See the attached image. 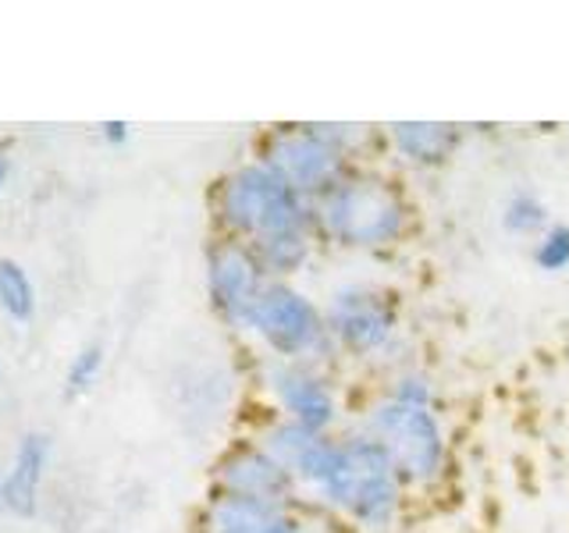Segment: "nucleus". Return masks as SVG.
Wrapping results in <instances>:
<instances>
[{
    "label": "nucleus",
    "mask_w": 569,
    "mask_h": 533,
    "mask_svg": "<svg viewBox=\"0 0 569 533\" xmlns=\"http://www.w3.org/2000/svg\"><path fill=\"white\" fill-rule=\"evenodd\" d=\"M213 494L249 497V502H278V505L302 502L292 473L260 441H242L221 455L218 470H213Z\"/></svg>",
    "instance_id": "10"
},
{
    "label": "nucleus",
    "mask_w": 569,
    "mask_h": 533,
    "mask_svg": "<svg viewBox=\"0 0 569 533\" xmlns=\"http://www.w3.org/2000/svg\"><path fill=\"white\" fill-rule=\"evenodd\" d=\"M0 310L14 324H29L36 316V284L26 274V266L14 260H0Z\"/></svg>",
    "instance_id": "14"
},
{
    "label": "nucleus",
    "mask_w": 569,
    "mask_h": 533,
    "mask_svg": "<svg viewBox=\"0 0 569 533\" xmlns=\"http://www.w3.org/2000/svg\"><path fill=\"white\" fill-rule=\"evenodd\" d=\"M388 142L406 164L441 168L462 142V129L449 121H396L388 124Z\"/></svg>",
    "instance_id": "12"
},
{
    "label": "nucleus",
    "mask_w": 569,
    "mask_h": 533,
    "mask_svg": "<svg viewBox=\"0 0 569 533\" xmlns=\"http://www.w3.org/2000/svg\"><path fill=\"white\" fill-rule=\"evenodd\" d=\"M325 316L335 352H346L352 360H378L399 338V306L378 284L352 281L335 289Z\"/></svg>",
    "instance_id": "7"
},
{
    "label": "nucleus",
    "mask_w": 569,
    "mask_h": 533,
    "mask_svg": "<svg viewBox=\"0 0 569 533\" xmlns=\"http://www.w3.org/2000/svg\"><path fill=\"white\" fill-rule=\"evenodd\" d=\"M47 459H50V444L43 434H26L18 452L11 459V466L4 470V497H0V509H8L14 515H32L36 502H40V487L47 476Z\"/></svg>",
    "instance_id": "13"
},
{
    "label": "nucleus",
    "mask_w": 569,
    "mask_h": 533,
    "mask_svg": "<svg viewBox=\"0 0 569 533\" xmlns=\"http://www.w3.org/2000/svg\"><path fill=\"white\" fill-rule=\"evenodd\" d=\"M271 284L257 253L239 239H218L207 249V295L210 306L231 328L246 324L249 310L257 306L260 292Z\"/></svg>",
    "instance_id": "9"
},
{
    "label": "nucleus",
    "mask_w": 569,
    "mask_h": 533,
    "mask_svg": "<svg viewBox=\"0 0 569 533\" xmlns=\"http://www.w3.org/2000/svg\"><path fill=\"white\" fill-rule=\"evenodd\" d=\"M360 434H367L388 455L406 491L435 487L449 466V444H445V426L435 405H413L381 395L363 413Z\"/></svg>",
    "instance_id": "5"
},
{
    "label": "nucleus",
    "mask_w": 569,
    "mask_h": 533,
    "mask_svg": "<svg viewBox=\"0 0 569 533\" xmlns=\"http://www.w3.org/2000/svg\"><path fill=\"white\" fill-rule=\"evenodd\" d=\"M4 182H8V157L0 153V185H4Z\"/></svg>",
    "instance_id": "20"
},
{
    "label": "nucleus",
    "mask_w": 569,
    "mask_h": 533,
    "mask_svg": "<svg viewBox=\"0 0 569 533\" xmlns=\"http://www.w3.org/2000/svg\"><path fill=\"white\" fill-rule=\"evenodd\" d=\"M260 444L292 473L299 494L317 509L367 533H381L399 520L406 484L367 434H320L278 416L263 426Z\"/></svg>",
    "instance_id": "1"
},
{
    "label": "nucleus",
    "mask_w": 569,
    "mask_h": 533,
    "mask_svg": "<svg viewBox=\"0 0 569 533\" xmlns=\"http://www.w3.org/2000/svg\"><path fill=\"white\" fill-rule=\"evenodd\" d=\"M367 139L363 124H284L263 139L257 160L313 203L356 168L352 160Z\"/></svg>",
    "instance_id": "4"
},
{
    "label": "nucleus",
    "mask_w": 569,
    "mask_h": 533,
    "mask_svg": "<svg viewBox=\"0 0 569 533\" xmlns=\"http://www.w3.org/2000/svg\"><path fill=\"white\" fill-rule=\"evenodd\" d=\"M203 533H317V520L302 502H249V497L213 494L203 509Z\"/></svg>",
    "instance_id": "11"
},
{
    "label": "nucleus",
    "mask_w": 569,
    "mask_h": 533,
    "mask_svg": "<svg viewBox=\"0 0 569 533\" xmlns=\"http://www.w3.org/2000/svg\"><path fill=\"white\" fill-rule=\"evenodd\" d=\"M263 388L278 405L281 420L307 426V431L331 434L342 420V399L325 366L271 360L263 370Z\"/></svg>",
    "instance_id": "8"
},
{
    "label": "nucleus",
    "mask_w": 569,
    "mask_h": 533,
    "mask_svg": "<svg viewBox=\"0 0 569 533\" xmlns=\"http://www.w3.org/2000/svg\"><path fill=\"white\" fill-rule=\"evenodd\" d=\"M0 497H4V470H0Z\"/></svg>",
    "instance_id": "21"
},
{
    "label": "nucleus",
    "mask_w": 569,
    "mask_h": 533,
    "mask_svg": "<svg viewBox=\"0 0 569 533\" xmlns=\"http://www.w3.org/2000/svg\"><path fill=\"white\" fill-rule=\"evenodd\" d=\"M100 129H103V139L111 142V147H121V142H129V135H132L129 121H103Z\"/></svg>",
    "instance_id": "19"
},
{
    "label": "nucleus",
    "mask_w": 569,
    "mask_h": 533,
    "mask_svg": "<svg viewBox=\"0 0 569 533\" xmlns=\"http://www.w3.org/2000/svg\"><path fill=\"white\" fill-rule=\"evenodd\" d=\"M242 331L253 334L257 342L271 352V360H281V363L328 366L338 355L325 310L289 281L267 284L257 299V306L249 310Z\"/></svg>",
    "instance_id": "6"
},
{
    "label": "nucleus",
    "mask_w": 569,
    "mask_h": 533,
    "mask_svg": "<svg viewBox=\"0 0 569 533\" xmlns=\"http://www.w3.org/2000/svg\"><path fill=\"white\" fill-rule=\"evenodd\" d=\"M213 210H218L224 239H239L249 249L317 235L313 203L302 200L292 185H284L263 160H253V164H242L224 174Z\"/></svg>",
    "instance_id": "3"
},
{
    "label": "nucleus",
    "mask_w": 569,
    "mask_h": 533,
    "mask_svg": "<svg viewBox=\"0 0 569 533\" xmlns=\"http://www.w3.org/2000/svg\"><path fill=\"white\" fill-rule=\"evenodd\" d=\"M100 370H103V349L100 345H86L68 366V378H64L68 395L79 399V395H86V391H93V384L100 381Z\"/></svg>",
    "instance_id": "17"
},
{
    "label": "nucleus",
    "mask_w": 569,
    "mask_h": 533,
    "mask_svg": "<svg viewBox=\"0 0 569 533\" xmlns=\"http://www.w3.org/2000/svg\"><path fill=\"white\" fill-rule=\"evenodd\" d=\"M385 395L399 399V402H413V405H435V384L420 370H402L388 381Z\"/></svg>",
    "instance_id": "18"
},
{
    "label": "nucleus",
    "mask_w": 569,
    "mask_h": 533,
    "mask_svg": "<svg viewBox=\"0 0 569 533\" xmlns=\"http://www.w3.org/2000/svg\"><path fill=\"white\" fill-rule=\"evenodd\" d=\"M409 207L406 192L391 178L352 168L342 182H335L320 200H313V224L325 242L360 253H381L406 239Z\"/></svg>",
    "instance_id": "2"
},
{
    "label": "nucleus",
    "mask_w": 569,
    "mask_h": 533,
    "mask_svg": "<svg viewBox=\"0 0 569 533\" xmlns=\"http://www.w3.org/2000/svg\"><path fill=\"white\" fill-rule=\"evenodd\" d=\"M530 260L545 274H562L569 266V224H548L538 239H533Z\"/></svg>",
    "instance_id": "16"
},
{
    "label": "nucleus",
    "mask_w": 569,
    "mask_h": 533,
    "mask_svg": "<svg viewBox=\"0 0 569 533\" xmlns=\"http://www.w3.org/2000/svg\"><path fill=\"white\" fill-rule=\"evenodd\" d=\"M502 224H506L509 235L538 239L551 221H548V207H545L541 195L520 189V192H512L509 200H506V207H502Z\"/></svg>",
    "instance_id": "15"
}]
</instances>
